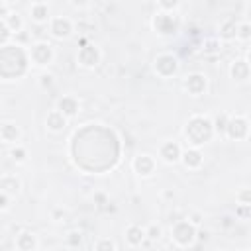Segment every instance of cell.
I'll use <instances>...</instances> for the list:
<instances>
[{"label":"cell","mask_w":251,"mask_h":251,"mask_svg":"<svg viewBox=\"0 0 251 251\" xmlns=\"http://www.w3.org/2000/svg\"><path fill=\"white\" fill-rule=\"evenodd\" d=\"M182 133H184L186 143L188 145H194V147H202V145L210 143L216 137L214 122L206 114H192L186 120L184 127H182Z\"/></svg>","instance_id":"obj_1"},{"label":"cell","mask_w":251,"mask_h":251,"mask_svg":"<svg viewBox=\"0 0 251 251\" xmlns=\"http://www.w3.org/2000/svg\"><path fill=\"white\" fill-rule=\"evenodd\" d=\"M196 235H198V227L188 220V218H180L175 220L171 226V241L175 243V247H192L196 243Z\"/></svg>","instance_id":"obj_2"},{"label":"cell","mask_w":251,"mask_h":251,"mask_svg":"<svg viewBox=\"0 0 251 251\" xmlns=\"http://www.w3.org/2000/svg\"><path fill=\"white\" fill-rule=\"evenodd\" d=\"M27 53H29L31 65H33V67H41V69L49 67V65L55 61V55H57L55 45L49 43V41H45V39H39V41L31 43L29 49H27Z\"/></svg>","instance_id":"obj_3"},{"label":"cell","mask_w":251,"mask_h":251,"mask_svg":"<svg viewBox=\"0 0 251 251\" xmlns=\"http://www.w3.org/2000/svg\"><path fill=\"white\" fill-rule=\"evenodd\" d=\"M151 27H153V31L157 35H163V37L175 35L178 31V27H180V18L175 12H163V10H159L153 16V20H151Z\"/></svg>","instance_id":"obj_4"},{"label":"cell","mask_w":251,"mask_h":251,"mask_svg":"<svg viewBox=\"0 0 251 251\" xmlns=\"http://www.w3.org/2000/svg\"><path fill=\"white\" fill-rule=\"evenodd\" d=\"M180 69V63H178V57L173 55V53H159L155 59H153V71L159 78L167 80V78H173Z\"/></svg>","instance_id":"obj_5"},{"label":"cell","mask_w":251,"mask_h":251,"mask_svg":"<svg viewBox=\"0 0 251 251\" xmlns=\"http://www.w3.org/2000/svg\"><path fill=\"white\" fill-rule=\"evenodd\" d=\"M251 135V126H249V120L241 114H233L229 116L227 120V127H226V135L227 139L231 141H245L247 137Z\"/></svg>","instance_id":"obj_6"},{"label":"cell","mask_w":251,"mask_h":251,"mask_svg":"<svg viewBox=\"0 0 251 251\" xmlns=\"http://www.w3.org/2000/svg\"><path fill=\"white\" fill-rule=\"evenodd\" d=\"M131 171L139 178H151L157 173V161L149 153H139L131 159Z\"/></svg>","instance_id":"obj_7"},{"label":"cell","mask_w":251,"mask_h":251,"mask_svg":"<svg viewBox=\"0 0 251 251\" xmlns=\"http://www.w3.org/2000/svg\"><path fill=\"white\" fill-rule=\"evenodd\" d=\"M102 61V51L96 43H86L76 51V63L82 69H94Z\"/></svg>","instance_id":"obj_8"},{"label":"cell","mask_w":251,"mask_h":251,"mask_svg":"<svg viewBox=\"0 0 251 251\" xmlns=\"http://www.w3.org/2000/svg\"><path fill=\"white\" fill-rule=\"evenodd\" d=\"M182 88H184V92H188L194 98L204 96L208 92V76L204 73H188L182 78Z\"/></svg>","instance_id":"obj_9"},{"label":"cell","mask_w":251,"mask_h":251,"mask_svg":"<svg viewBox=\"0 0 251 251\" xmlns=\"http://www.w3.org/2000/svg\"><path fill=\"white\" fill-rule=\"evenodd\" d=\"M47 27H49L51 37L61 39V41H63V39H69V37L73 35V31H75V24H73V20L67 18V16H53V18L49 20Z\"/></svg>","instance_id":"obj_10"},{"label":"cell","mask_w":251,"mask_h":251,"mask_svg":"<svg viewBox=\"0 0 251 251\" xmlns=\"http://www.w3.org/2000/svg\"><path fill=\"white\" fill-rule=\"evenodd\" d=\"M157 155L165 165H176L180 163V157H182V145L175 139H167L159 145Z\"/></svg>","instance_id":"obj_11"},{"label":"cell","mask_w":251,"mask_h":251,"mask_svg":"<svg viewBox=\"0 0 251 251\" xmlns=\"http://www.w3.org/2000/svg\"><path fill=\"white\" fill-rule=\"evenodd\" d=\"M14 247L18 251H37L39 249V237L31 229H20L14 235Z\"/></svg>","instance_id":"obj_12"},{"label":"cell","mask_w":251,"mask_h":251,"mask_svg":"<svg viewBox=\"0 0 251 251\" xmlns=\"http://www.w3.org/2000/svg\"><path fill=\"white\" fill-rule=\"evenodd\" d=\"M22 137H24V131H22V127H20L16 122L4 120V122L0 124V139H2L4 145L22 143Z\"/></svg>","instance_id":"obj_13"},{"label":"cell","mask_w":251,"mask_h":251,"mask_svg":"<svg viewBox=\"0 0 251 251\" xmlns=\"http://www.w3.org/2000/svg\"><path fill=\"white\" fill-rule=\"evenodd\" d=\"M180 163H182V167L186 171H200L202 165H204V153L200 151V147L188 145L186 149H182Z\"/></svg>","instance_id":"obj_14"},{"label":"cell","mask_w":251,"mask_h":251,"mask_svg":"<svg viewBox=\"0 0 251 251\" xmlns=\"http://www.w3.org/2000/svg\"><path fill=\"white\" fill-rule=\"evenodd\" d=\"M55 108L61 110L69 120H73V118H76L80 114V100L75 94H63L61 98H57Z\"/></svg>","instance_id":"obj_15"},{"label":"cell","mask_w":251,"mask_h":251,"mask_svg":"<svg viewBox=\"0 0 251 251\" xmlns=\"http://www.w3.org/2000/svg\"><path fill=\"white\" fill-rule=\"evenodd\" d=\"M67 126H69V118H67L61 110L53 108V110H49V112L45 114V127H47V131H51V133H61V131H65Z\"/></svg>","instance_id":"obj_16"},{"label":"cell","mask_w":251,"mask_h":251,"mask_svg":"<svg viewBox=\"0 0 251 251\" xmlns=\"http://www.w3.org/2000/svg\"><path fill=\"white\" fill-rule=\"evenodd\" d=\"M229 76L235 82H247L251 78V65L245 57H237L229 65Z\"/></svg>","instance_id":"obj_17"},{"label":"cell","mask_w":251,"mask_h":251,"mask_svg":"<svg viewBox=\"0 0 251 251\" xmlns=\"http://www.w3.org/2000/svg\"><path fill=\"white\" fill-rule=\"evenodd\" d=\"M124 235H126L127 247H141V245H145V241H149L145 227L139 226V224H129V226L126 227Z\"/></svg>","instance_id":"obj_18"},{"label":"cell","mask_w":251,"mask_h":251,"mask_svg":"<svg viewBox=\"0 0 251 251\" xmlns=\"http://www.w3.org/2000/svg\"><path fill=\"white\" fill-rule=\"evenodd\" d=\"M235 35H237V20L235 18H226L224 22H220V25H218V37H220L222 43L235 41Z\"/></svg>","instance_id":"obj_19"},{"label":"cell","mask_w":251,"mask_h":251,"mask_svg":"<svg viewBox=\"0 0 251 251\" xmlns=\"http://www.w3.org/2000/svg\"><path fill=\"white\" fill-rule=\"evenodd\" d=\"M0 190L12 194L16 198L22 192V178L18 175H14V173H4L0 176Z\"/></svg>","instance_id":"obj_20"},{"label":"cell","mask_w":251,"mask_h":251,"mask_svg":"<svg viewBox=\"0 0 251 251\" xmlns=\"http://www.w3.org/2000/svg\"><path fill=\"white\" fill-rule=\"evenodd\" d=\"M29 18L33 24L43 25L49 24L51 14H49V4H29Z\"/></svg>","instance_id":"obj_21"},{"label":"cell","mask_w":251,"mask_h":251,"mask_svg":"<svg viewBox=\"0 0 251 251\" xmlns=\"http://www.w3.org/2000/svg\"><path fill=\"white\" fill-rule=\"evenodd\" d=\"M2 22L14 31V35L16 33H20V31H24V27H25V22H24V18L14 10L10 16H6V18H2Z\"/></svg>","instance_id":"obj_22"},{"label":"cell","mask_w":251,"mask_h":251,"mask_svg":"<svg viewBox=\"0 0 251 251\" xmlns=\"http://www.w3.org/2000/svg\"><path fill=\"white\" fill-rule=\"evenodd\" d=\"M10 159H12L16 165H24V163L27 161V147L22 145V143L10 145Z\"/></svg>","instance_id":"obj_23"},{"label":"cell","mask_w":251,"mask_h":251,"mask_svg":"<svg viewBox=\"0 0 251 251\" xmlns=\"http://www.w3.org/2000/svg\"><path fill=\"white\" fill-rule=\"evenodd\" d=\"M235 41H239V43H249V41H251V22H249V20L237 22V35H235Z\"/></svg>","instance_id":"obj_24"},{"label":"cell","mask_w":251,"mask_h":251,"mask_svg":"<svg viewBox=\"0 0 251 251\" xmlns=\"http://www.w3.org/2000/svg\"><path fill=\"white\" fill-rule=\"evenodd\" d=\"M237 206H251V186H239L233 194Z\"/></svg>","instance_id":"obj_25"},{"label":"cell","mask_w":251,"mask_h":251,"mask_svg":"<svg viewBox=\"0 0 251 251\" xmlns=\"http://www.w3.org/2000/svg\"><path fill=\"white\" fill-rule=\"evenodd\" d=\"M82 231L80 229H71L69 233H67V237H65V245L67 247H71V249H76V247H80L82 245Z\"/></svg>","instance_id":"obj_26"},{"label":"cell","mask_w":251,"mask_h":251,"mask_svg":"<svg viewBox=\"0 0 251 251\" xmlns=\"http://www.w3.org/2000/svg\"><path fill=\"white\" fill-rule=\"evenodd\" d=\"M37 86L41 90H51L55 86V75L53 73H41L37 76Z\"/></svg>","instance_id":"obj_27"},{"label":"cell","mask_w":251,"mask_h":251,"mask_svg":"<svg viewBox=\"0 0 251 251\" xmlns=\"http://www.w3.org/2000/svg\"><path fill=\"white\" fill-rule=\"evenodd\" d=\"M227 120H229V114H220L216 116L212 122H214V129H216V135H226V127H227Z\"/></svg>","instance_id":"obj_28"},{"label":"cell","mask_w":251,"mask_h":251,"mask_svg":"<svg viewBox=\"0 0 251 251\" xmlns=\"http://www.w3.org/2000/svg\"><path fill=\"white\" fill-rule=\"evenodd\" d=\"M92 249H94V251H116L118 245H116L112 239H108V237H100V239H96V241L92 243Z\"/></svg>","instance_id":"obj_29"},{"label":"cell","mask_w":251,"mask_h":251,"mask_svg":"<svg viewBox=\"0 0 251 251\" xmlns=\"http://www.w3.org/2000/svg\"><path fill=\"white\" fill-rule=\"evenodd\" d=\"M145 231H147V239L149 241H159L163 237V227L159 224H149L145 226Z\"/></svg>","instance_id":"obj_30"},{"label":"cell","mask_w":251,"mask_h":251,"mask_svg":"<svg viewBox=\"0 0 251 251\" xmlns=\"http://www.w3.org/2000/svg\"><path fill=\"white\" fill-rule=\"evenodd\" d=\"M155 2H157L159 10H163V12H176L182 0H155Z\"/></svg>","instance_id":"obj_31"},{"label":"cell","mask_w":251,"mask_h":251,"mask_svg":"<svg viewBox=\"0 0 251 251\" xmlns=\"http://www.w3.org/2000/svg\"><path fill=\"white\" fill-rule=\"evenodd\" d=\"M16 198L12 196V194H8V192H2L0 190V212L2 214H6V212H10L12 210V202H14Z\"/></svg>","instance_id":"obj_32"},{"label":"cell","mask_w":251,"mask_h":251,"mask_svg":"<svg viewBox=\"0 0 251 251\" xmlns=\"http://www.w3.org/2000/svg\"><path fill=\"white\" fill-rule=\"evenodd\" d=\"M222 49V41L220 37H212L206 41V47H204V55H212V53H218Z\"/></svg>","instance_id":"obj_33"},{"label":"cell","mask_w":251,"mask_h":251,"mask_svg":"<svg viewBox=\"0 0 251 251\" xmlns=\"http://www.w3.org/2000/svg\"><path fill=\"white\" fill-rule=\"evenodd\" d=\"M14 37V31L2 22V31H0V47H6V45H10V39Z\"/></svg>","instance_id":"obj_34"},{"label":"cell","mask_w":251,"mask_h":251,"mask_svg":"<svg viewBox=\"0 0 251 251\" xmlns=\"http://www.w3.org/2000/svg\"><path fill=\"white\" fill-rule=\"evenodd\" d=\"M186 218H188L196 227H200V226H202V220H204V214L198 212V210H190V212L186 214Z\"/></svg>","instance_id":"obj_35"},{"label":"cell","mask_w":251,"mask_h":251,"mask_svg":"<svg viewBox=\"0 0 251 251\" xmlns=\"http://www.w3.org/2000/svg\"><path fill=\"white\" fill-rule=\"evenodd\" d=\"M235 218H239V220H249V218H251V206H237V204H235Z\"/></svg>","instance_id":"obj_36"},{"label":"cell","mask_w":251,"mask_h":251,"mask_svg":"<svg viewBox=\"0 0 251 251\" xmlns=\"http://www.w3.org/2000/svg\"><path fill=\"white\" fill-rule=\"evenodd\" d=\"M92 198H94V202H96V206H98V208H104L106 204H110V202H108V194H106V192H102V190L94 192V196H92Z\"/></svg>","instance_id":"obj_37"},{"label":"cell","mask_w":251,"mask_h":251,"mask_svg":"<svg viewBox=\"0 0 251 251\" xmlns=\"http://www.w3.org/2000/svg\"><path fill=\"white\" fill-rule=\"evenodd\" d=\"M75 10H86L90 6V0H69Z\"/></svg>","instance_id":"obj_38"},{"label":"cell","mask_w":251,"mask_h":251,"mask_svg":"<svg viewBox=\"0 0 251 251\" xmlns=\"http://www.w3.org/2000/svg\"><path fill=\"white\" fill-rule=\"evenodd\" d=\"M61 218H65V210H61V208L53 210V222H63Z\"/></svg>","instance_id":"obj_39"},{"label":"cell","mask_w":251,"mask_h":251,"mask_svg":"<svg viewBox=\"0 0 251 251\" xmlns=\"http://www.w3.org/2000/svg\"><path fill=\"white\" fill-rule=\"evenodd\" d=\"M198 239H202V241H208V239H210V233H208L206 229H200V227H198V235H196V241H198Z\"/></svg>","instance_id":"obj_40"},{"label":"cell","mask_w":251,"mask_h":251,"mask_svg":"<svg viewBox=\"0 0 251 251\" xmlns=\"http://www.w3.org/2000/svg\"><path fill=\"white\" fill-rule=\"evenodd\" d=\"M163 196H165V198H175V192H173V190H165Z\"/></svg>","instance_id":"obj_41"},{"label":"cell","mask_w":251,"mask_h":251,"mask_svg":"<svg viewBox=\"0 0 251 251\" xmlns=\"http://www.w3.org/2000/svg\"><path fill=\"white\" fill-rule=\"evenodd\" d=\"M29 4H49V0H29Z\"/></svg>","instance_id":"obj_42"},{"label":"cell","mask_w":251,"mask_h":251,"mask_svg":"<svg viewBox=\"0 0 251 251\" xmlns=\"http://www.w3.org/2000/svg\"><path fill=\"white\" fill-rule=\"evenodd\" d=\"M0 2H6V4H10V6H14L16 2H20V0H0Z\"/></svg>","instance_id":"obj_43"},{"label":"cell","mask_w":251,"mask_h":251,"mask_svg":"<svg viewBox=\"0 0 251 251\" xmlns=\"http://www.w3.org/2000/svg\"><path fill=\"white\" fill-rule=\"evenodd\" d=\"M247 20H249V22H251V6H249V8H247Z\"/></svg>","instance_id":"obj_44"},{"label":"cell","mask_w":251,"mask_h":251,"mask_svg":"<svg viewBox=\"0 0 251 251\" xmlns=\"http://www.w3.org/2000/svg\"><path fill=\"white\" fill-rule=\"evenodd\" d=\"M245 59H247V61H249V65H251V49L247 51V57H245Z\"/></svg>","instance_id":"obj_45"}]
</instances>
